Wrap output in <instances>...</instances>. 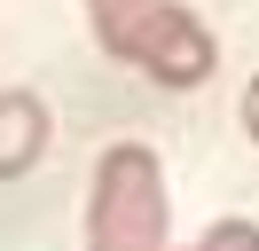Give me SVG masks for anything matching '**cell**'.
Listing matches in <instances>:
<instances>
[{"mask_svg": "<svg viewBox=\"0 0 259 251\" xmlns=\"http://www.w3.org/2000/svg\"><path fill=\"white\" fill-rule=\"evenodd\" d=\"M87 251H173L165 243V173L142 141H110L87 196Z\"/></svg>", "mask_w": 259, "mask_h": 251, "instance_id": "obj_1", "label": "cell"}, {"mask_svg": "<svg viewBox=\"0 0 259 251\" xmlns=\"http://www.w3.org/2000/svg\"><path fill=\"white\" fill-rule=\"evenodd\" d=\"M189 251H259V220H212Z\"/></svg>", "mask_w": 259, "mask_h": 251, "instance_id": "obj_4", "label": "cell"}, {"mask_svg": "<svg viewBox=\"0 0 259 251\" xmlns=\"http://www.w3.org/2000/svg\"><path fill=\"white\" fill-rule=\"evenodd\" d=\"M134 8H149V0H87V16H95V24H118V16H134Z\"/></svg>", "mask_w": 259, "mask_h": 251, "instance_id": "obj_5", "label": "cell"}, {"mask_svg": "<svg viewBox=\"0 0 259 251\" xmlns=\"http://www.w3.org/2000/svg\"><path fill=\"white\" fill-rule=\"evenodd\" d=\"M39 157H48V102L39 94H0V181H24Z\"/></svg>", "mask_w": 259, "mask_h": 251, "instance_id": "obj_3", "label": "cell"}, {"mask_svg": "<svg viewBox=\"0 0 259 251\" xmlns=\"http://www.w3.org/2000/svg\"><path fill=\"white\" fill-rule=\"evenodd\" d=\"M243 134L259 141V78H251V94H243Z\"/></svg>", "mask_w": 259, "mask_h": 251, "instance_id": "obj_6", "label": "cell"}, {"mask_svg": "<svg viewBox=\"0 0 259 251\" xmlns=\"http://www.w3.org/2000/svg\"><path fill=\"white\" fill-rule=\"evenodd\" d=\"M95 39H102V55L134 63V71H149L157 87H181V94H196L220 71V39H212L204 16L181 8V0H149V8L118 16V24H95Z\"/></svg>", "mask_w": 259, "mask_h": 251, "instance_id": "obj_2", "label": "cell"}]
</instances>
